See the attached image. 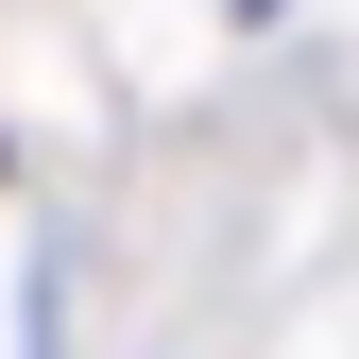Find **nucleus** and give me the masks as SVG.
I'll return each instance as SVG.
<instances>
[]
</instances>
